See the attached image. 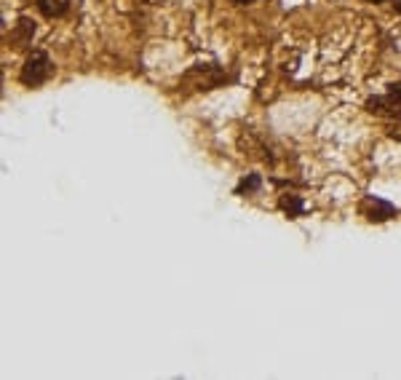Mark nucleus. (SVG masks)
Returning <instances> with one entry per match:
<instances>
[{
	"label": "nucleus",
	"instance_id": "5",
	"mask_svg": "<svg viewBox=\"0 0 401 380\" xmlns=\"http://www.w3.org/2000/svg\"><path fill=\"white\" fill-rule=\"evenodd\" d=\"M281 209L289 214V217H297V214H302L305 204H302V198L300 196H289V193H286V196L281 198Z\"/></svg>",
	"mask_w": 401,
	"mask_h": 380
},
{
	"label": "nucleus",
	"instance_id": "3",
	"mask_svg": "<svg viewBox=\"0 0 401 380\" xmlns=\"http://www.w3.org/2000/svg\"><path fill=\"white\" fill-rule=\"evenodd\" d=\"M35 38V19L30 16H22L14 24V32H11V41L16 43V48H27Z\"/></svg>",
	"mask_w": 401,
	"mask_h": 380
},
{
	"label": "nucleus",
	"instance_id": "2",
	"mask_svg": "<svg viewBox=\"0 0 401 380\" xmlns=\"http://www.w3.org/2000/svg\"><path fill=\"white\" fill-rule=\"evenodd\" d=\"M361 214H364L367 220H372V223H386V220H391V217L396 214V209H393V204H388L383 198L367 196L361 201Z\"/></svg>",
	"mask_w": 401,
	"mask_h": 380
},
{
	"label": "nucleus",
	"instance_id": "8",
	"mask_svg": "<svg viewBox=\"0 0 401 380\" xmlns=\"http://www.w3.org/2000/svg\"><path fill=\"white\" fill-rule=\"evenodd\" d=\"M230 3H236V6H249V3H254V0H230Z\"/></svg>",
	"mask_w": 401,
	"mask_h": 380
},
{
	"label": "nucleus",
	"instance_id": "10",
	"mask_svg": "<svg viewBox=\"0 0 401 380\" xmlns=\"http://www.w3.org/2000/svg\"><path fill=\"white\" fill-rule=\"evenodd\" d=\"M367 3H383V0H367Z\"/></svg>",
	"mask_w": 401,
	"mask_h": 380
},
{
	"label": "nucleus",
	"instance_id": "9",
	"mask_svg": "<svg viewBox=\"0 0 401 380\" xmlns=\"http://www.w3.org/2000/svg\"><path fill=\"white\" fill-rule=\"evenodd\" d=\"M142 3H158V0H142Z\"/></svg>",
	"mask_w": 401,
	"mask_h": 380
},
{
	"label": "nucleus",
	"instance_id": "4",
	"mask_svg": "<svg viewBox=\"0 0 401 380\" xmlns=\"http://www.w3.org/2000/svg\"><path fill=\"white\" fill-rule=\"evenodd\" d=\"M38 3V11L48 19H57V16H64L70 11V3L73 0H35Z\"/></svg>",
	"mask_w": 401,
	"mask_h": 380
},
{
	"label": "nucleus",
	"instance_id": "6",
	"mask_svg": "<svg viewBox=\"0 0 401 380\" xmlns=\"http://www.w3.org/2000/svg\"><path fill=\"white\" fill-rule=\"evenodd\" d=\"M388 105H391V110H396V113H401V80L399 83H393L391 89H388Z\"/></svg>",
	"mask_w": 401,
	"mask_h": 380
},
{
	"label": "nucleus",
	"instance_id": "7",
	"mask_svg": "<svg viewBox=\"0 0 401 380\" xmlns=\"http://www.w3.org/2000/svg\"><path fill=\"white\" fill-rule=\"evenodd\" d=\"M257 188H260V177H257V174H252L249 180H244V183H241V188H238V190H257Z\"/></svg>",
	"mask_w": 401,
	"mask_h": 380
},
{
	"label": "nucleus",
	"instance_id": "1",
	"mask_svg": "<svg viewBox=\"0 0 401 380\" xmlns=\"http://www.w3.org/2000/svg\"><path fill=\"white\" fill-rule=\"evenodd\" d=\"M51 73H54L51 57H48L45 51H32L30 57L24 59V64H22L19 78H22V83H24V86L35 89V86H43L45 80L51 78Z\"/></svg>",
	"mask_w": 401,
	"mask_h": 380
}]
</instances>
